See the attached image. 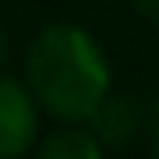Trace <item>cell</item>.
<instances>
[{
	"label": "cell",
	"instance_id": "6da1fadb",
	"mask_svg": "<svg viewBox=\"0 0 159 159\" xmlns=\"http://www.w3.org/2000/svg\"><path fill=\"white\" fill-rule=\"evenodd\" d=\"M25 90L61 127H87L112 94V61L101 40L76 22H51L25 47Z\"/></svg>",
	"mask_w": 159,
	"mask_h": 159
},
{
	"label": "cell",
	"instance_id": "7a4b0ae2",
	"mask_svg": "<svg viewBox=\"0 0 159 159\" xmlns=\"http://www.w3.org/2000/svg\"><path fill=\"white\" fill-rule=\"evenodd\" d=\"M40 134V109L18 76L0 72V159L29 156Z\"/></svg>",
	"mask_w": 159,
	"mask_h": 159
},
{
	"label": "cell",
	"instance_id": "3957f363",
	"mask_svg": "<svg viewBox=\"0 0 159 159\" xmlns=\"http://www.w3.org/2000/svg\"><path fill=\"white\" fill-rule=\"evenodd\" d=\"M145 127V112L130 94H109L94 116L87 119V130L98 138L101 148H127Z\"/></svg>",
	"mask_w": 159,
	"mask_h": 159
},
{
	"label": "cell",
	"instance_id": "277c9868",
	"mask_svg": "<svg viewBox=\"0 0 159 159\" xmlns=\"http://www.w3.org/2000/svg\"><path fill=\"white\" fill-rule=\"evenodd\" d=\"M36 159H105V148L87 127H58L40 141Z\"/></svg>",
	"mask_w": 159,
	"mask_h": 159
},
{
	"label": "cell",
	"instance_id": "5b68a950",
	"mask_svg": "<svg viewBox=\"0 0 159 159\" xmlns=\"http://www.w3.org/2000/svg\"><path fill=\"white\" fill-rule=\"evenodd\" d=\"M148 156L159 159V87L152 98V112H148Z\"/></svg>",
	"mask_w": 159,
	"mask_h": 159
},
{
	"label": "cell",
	"instance_id": "8992f818",
	"mask_svg": "<svg viewBox=\"0 0 159 159\" xmlns=\"http://www.w3.org/2000/svg\"><path fill=\"white\" fill-rule=\"evenodd\" d=\"M127 4L134 7L138 18H145L148 25H156V29H159V0H127Z\"/></svg>",
	"mask_w": 159,
	"mask_h": 159
},
{
	"label": "cell",
	"instance_id": "52a82bcc",
	"mask_svg": "<svg viewBox=\"0 0 159 159\" xmlns=\"http://www.w3.org/2000/svg\"><path fill=\"white\" fill-rule=\"evenodd\" d=\"M11 58V36H7V29L0 25V69H4V61Z\"/></svg>",
	"mask_w": 159,
	"mask_h": 159
}]
</instances>
